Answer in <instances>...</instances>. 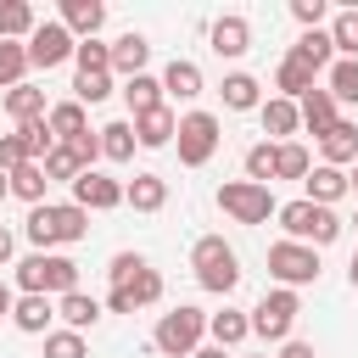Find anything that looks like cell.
<instances>
[{
	"label": "cell",
	"instance_id": "f1b7e54d",
	"mask_svg": "<svg viewBox=\"0 0 358 358\" xmlns=\"http://www.w3.org/2000/svg\"><path fill=\"white\" fill-rule=\"evenodd\" d=\"M123 101H129L134 117H140V112H157V106H162V78H151V73L123 78Z\"/></svg>",
	"mask_w": 358,
	"mask_h": 358
},
{
	"label": "cell",
	"instance_id": "ee69618b",
	"mask_svg": "<svg viewBox=\"0 0 358 358\" xmlns=\"http://www.w3.org/2000/svg\"><path fill=\"white\" fill-rule=\"evenodd\" d=\"M45 358H84V336L78 330H50L45 336Z\"/></svg>",
	"mask_w": 358,
	"mask_h": 358
},
{
	"label": "cell",
	"instance_id": "681fc988",
	"mask_svg": "<svg viewBox=\"0 0 358 358\" xmlns=\"http://www.w3.org/2000/svg\"><path fill=\"white\" fill-rule=\"evenodd\" d=\"M11 252H17V235H11V229H0V263H11Z\"/></svg>",
	"mask_w": 358,
	"mask_h": 358
},
{
	"label": "cell",
	"instance_id": "ffe728a7",
	"mask_svg": "<svg viewBox=\"0 0 358 358\" xmlns=\"http://www.w3.org/2000/svg\"><path fill=\"white\" fill-rule=\"evenodd\" d=\"M45 129H50L56 145H67V140H78L90 123H84V106H78V101H56V106H45Z\"/></svg>",
	"mask_w": 358,
	"mask_h": 358
},
{
	"label": "cell",
	"instance_id": "74e56055",
	"mask_svg": "<svg viewBox=\"0 0 358 358\" xmlns=\"http://www.w3.org/2000/svg\"><path fill=\"white\" fill-rule=\"evenodd\" d=\"M73 62H78V73H112V45L78 39V45H73Z\"/></svg>",
	"mask_w": 358,
	"mask_h": 358
},
{
	"label": "cell",
	"instance_id": "2e32d148",
	"mask_svg": "<svg viewBox=\"0 0 358 358\" xmlns=\"http://www.w3.org/2000/svg\"><path fill=\"white\" fill-rule=\"evenodd\" d=\"M296 117H302V129H308V134H330V129H336V95L313 84V90L296 101Z\"/></svg>",
	"mask_w": 358,
	"mask_h": 358
},
{
	"label": "cell",
	"instance_id": "836d02e7",
	"mask_svg": "<svg viewBox=\"0 0 358 358\" xmlns=\"http://www.w3.org/2000/svg\"><path fill=\"white\" fill-rule=\"evenodd\" d=\"M101 134V157H112V162H129L134 157V123H106V129H95Z\"/></svg>",
	"mask_w": 358,
	"mask_h": 358
},
{
	"label": "cell",
	"instance_id": "8d00e7d4",
	"mask_svg": "<svg viewBox=\"0 0 358 358\" xmlns=\"http://www.w3.org/2000/svg\"><path fill=\"white\" fill-rule=\"evenodd\" d=\"M308 151L296 145V140H285V145H274V179H308Z\"/></svg>",
	"mask_w": 358,
	"mask_h": 358
},
{
	"label": "cell",
	"instance_id": "d4e9b609",
	"mask_svg": "<svg viewBox=\"0 0 358 358\" xmlns=\"http://www.w3.org/2000/svg\"><path fill=\"white\" fill-rule=\"evenodd\" d=\"M123 201H129L134 213H157V207L168 201V179H157V173H134V179L123 185Z\"/></svg>",
	"mask_w": 358,
	"mask_h": 358
},
{
	"label": "cell",
	"instance_id": "8fae6325",
	"mask_svg": "<svg viewBox=\"0 0 358 358\" xmlns=\"http://www.w3.org/2000/svg\"><path fill=\"white\" fill-rule=\"evenodd\" d=\"M73 207H84V213L123 207V185H117V179H106V173H95V168H84V173L73 179Z\"/></svg>",
	"mask_w": 358,
	"mask_h": 358
},
{
	"label": "cell",
	"instance_id": "3957f363",
	"mask_svg": "<svg viewBox=\"0 0 358 358\" xmlns=\"http://www.w3.org/2000/svg\"><path fill=\"white\" fill-rule=\"evenodd\" d=\"M274 218H280V229H285V241H302V246H330L336 235H341V218L330 213V207H313L308 196L302 201H285V207H274Z\"/></svg>",
	"mask_w": 358,
	"mask_h": 358
},
{
	"label": "cell",
	"instance_id": "ab89813d",
	"mask_svg": "<svg viewBox=\"0 0 358 358\" xmlns=\"http://www.w3.org/2000/svg\"><path fill=\"white\" fill-rule=\"evenodd\" d=\"M39 168H45V179H67V185L84 173V162H78V151H73V145H50V157H45Z\"/></svg>",
	"mask_w": 358,
	"mask_h": 358
},
{
	"label": "cell",
	"instance_id": "9f6ffc18",
	"mask_svg": "<svg viewBox=\"0 0 358 358\" xmlns=\"http://www.w3.org/2000/svg\"><path fill=\"white\" fill-rule=\"evenodd\" d=\"M352 224H358V218H352Z\"/></svg>",
	"mask_w": 358,
	"mask_h": 358
},
{
	"label": "cell",
	"instance_id": "ba28073f",
	"mask_svg": "<svg viewBox=\"0 0 358 358\" xmlns=\"http://www.w3.org/2000/svg\"><path fill=\"white\" fill-rule=\"evenodd\" d=\"M218 207H224L235 224H268L274 190H268V185H252V179H229V185H218Z\"/></svg>",
	"mask_w": 358,
	"mask_h": 358
},
{
	"label": "cell",
	"instance_id": "db71d44e",
	"mask_svg": "<svg viewBox=\"0 0 358 358\" xmlns=\"http://www.w3.org/2000/svg\"><path fill=\"white\" fill-rule=\"evenodd\" d=\"M347 190H352V196H358V162H352V173H347Z\"/></svg>",
	"mask_w": 358,
	"mask_h": 358
},
{
	"label": "cell",
	"instance_id": "7a4b0ae2",
	"mask_svg": "<svg viewBox=\"0 0 358 358\" xmlns=\"http://www.w3.org/2000/svg\"><path fill=\"white\" fill-rule=\"evenodd\" d=\"M17 285H22V296H67V291H78V263L62 252H28L17 263Z\"/></svg>",
	"mask_w": 358,
	"mask_h": 358
},
{
	"label": "cell",
	"instance_id": "4fadbf2b",
	"mask_svg": "<svg viewBox=\"0 0 358 358\" xmlns=\"http://www.w3.org/2000/svg\"><path fill=\"white\" fill-rule=\"evenodd\" d=\"M319 157H324V168H347V162H358V123L336 117V129L319 134Z\"/></svg>",
	"mask_w": 358,
	"mask_h": 358
},
{
	"label": "cell",
	"instance_id": "816d5d0a",
	"mask_svg": "<svg viewBox=\"0 0 358 358\" xmlns=\"http://www.w3.org/2000/svg\"><path fill=\"white\" fill-rule=\"evenodd\" d=\"M190 358H229V352H224V347H196Z\"/></svg>",
	"mask_w": 358,
	"mask_h": 358
},
{
	"label": "cell",
	"instance_id": "52a82bcc",
	"mask_svg": "<svg viewBox=\"0 0 358 358\" xmlns=\"http://www.w3.org/2000/svg\"><path fill=\"white\" fill-rule=\"evenodd\" d=\"M268 274L280 280V291L313 285V280H319V252L302 246V241H274V246H268Z\"/></svg>",
	"mask_w": 358,
	"mask_h": 358
},
{
	"label": "cell",
	"instance_id": "cb8c5ba5",
	"mask_svg": "<svg viewBox=\"0 0 358 358\" xmlns=\"http://www.w3.org/2000/svg\"><path fill=\"white\" fill-rule=\"evenodd\" d=\"M162 95H173V101H196V95H201V67L185 62V56H173L168 73H162Z\"/></svg>",
	"mask_w": 358,
	"mask_h": 358
},
{
	"label": "cell",
	"instance_id": "5bb4252c",
	"mask_svg": "<svg viewBox=\"0 0 358 358\" xmlns=\"http://www.w3.org/2000/svg\"><path fill=\"white\" fill-rule=\"evenodd\" d=\"M101 22H106V6L101 0H62V28L73 39H95Z\"/></svg>",
	"mask_w": 358,
	"mask_h": 358
},
{
	"label": "cell",
	"instance_id": "ac0fdd59",
	"mask_svg": "<svg viewBox=\"0 0 358 358\" xmlns=\"http://www.w3.org/2000/svg\"><path fill=\"white\" fill-rule=\"evenodd\" d=\"M173 129H179V117H173L168 106H157V112H140V117H134V145H145V151H157V145H173Z\"/></svg>",
	"mask_w": 358,
	"mask_h": 358
},
{
	"label": "cell",
	"instance_id": "6f0895ef",
	"mask_svg": "<svg viewBox=\"0 0 358 358\" xmlns=\"http://www.w3.org/2000/svg\"><path fill=\"white\" fill-rule=\"evenodd\" d=\"M263 358H268V352H263Z\"/></svg>",
	"mask_w": 358,
	"mask_h": 358
},
{
	"label": "cell",
	"instance_id": "8992f818",
	"mask_svg": "<svg viewBox=\"0 0 358 358\" xmlns=\"http://www.w3.org/2000/svg\"><path fill=\"white\" fill-rule=\"evenodd\" d=\"M218 140H224V134H218V117H213V112H185L179 129H173V145H179V162H185V168L213 162Z\"/></svg>",
	"mask_w": 358,
	"mask_h": 358
},
{
	"label": "cell",
	"instance_id": "d6986e66",
	"mask_svg": "<svg viewBox=\"0 0 358 358\" xmlns=\"http://www.w3.org/2000/svg\"><path fill=\"white\" fill-rule=\"evenodd\" d=\"M257 117H263V134H268L274 145H285V134H296V129H302L296 101H280V95H274V101H263V106H257Z\"/></svg>",
	"mask_w": 358,
	"mask_h": 358
},
{
	"label": "cell",
	"instance_id": "4316f807",
	"mask_svg": "<svg viewBox=\"0 0 358 358\" xmlns=\"http://www.w3.org/2000/svg\"><path fill=\"white\" fill-rule=\"evenodd\" d=\"M218 95H224V106H229V112H257V106H263V84H257L252 73H229Z\"/></svg>",
	"mask_w": 358,
	"mask_h": 358
},
{
	"label": "cell",
	"instance_id": "d6a6232c",
	"mask_svg": "<svg viewBox=\"0 0 358 358\" xmlns=\"http://www.w3.org/2000/svg\"><path fill=\"white\" fill-rule=\"evenodd\" d=\"M6 112H11L17 123H34V117H45V90H34V84H17V90H6Z\"/></svg>",
	"mask_w": 358,
	"mask_h": 358
},
{
	"label": "cell",
	"instance_id": "4dcf8cb0",
	"mask_svg": "<svg viewBox=\"0 0 358 358\" xmlns=\"http://www.w3.org/2000/svg\"><path fill=\"white\" fill-rule=\"evenodd\" d=\"M274 90H280V101H302V95L313 90V73H308L302 62H291V56H285V62L274 67Z\"/></svg>",
	"mask_w": 358,
	"mask_h": 358
},
{
	"label": "cell",
	"instance_id": "c3c4849f",
	"mask_svg": "<svg viewBox=\"0 0 358 358\" xmlns=\"http://www.w3.org/2000/svg\"><path fill=\"white\" fill-rule=\"evenodd\" d=\"M280 358H313V347H308V341H296V336H291V341H280Z\"/></svg>",
	"mask_w": 358,
	"mask_h": 358
},
{
	"label": "cell",
	"instance_id": "e575fe53",
	"mask_svg": "<svg viewBox=\"0 0 358 358\" xmlns=\"http://www.w3.org/2000/svg\"><path fill=\"white\" fill-rule=\"evenodd\" d=\"M34 34V6L28 0H0V39H28Z\"/></svg>",
	"mask_w": 358,
	"mask_h": 358
},
{
	"label": "cell",
	"instance_id": "603a6c76",
	"mask_svg": "<svg viewBox=\"0 0 358 358\" xmlns=\"http://www.w3.org/2000/svg\"><path fill=\"white\" fill-rule=\"evenodd\" d=\"M145 56H151L145 34H123V39H112V73L140 78V73H145Z\"/></svg>",
	"mask_w": 358,
	"mask_h": 358
},
{
	"label": "cell",
	"instance_id": "277c9868",
	"mask_svg": "<svg viewBox=\"0 0 358 358\" xmlns=\"http://www.w3.org/2000/svg\"><path fill=\"white\" fill-rule=\"evenodd\" d=\"M190 268H196V280H201L207 291H218V296H229V291L241 285V257H235V246H229L224 235H201V241L190 246Z\"/></svg>",
	"mask_w": 358,
	"mask_h": 358
},
{
	"label": "cell",
	"instance_id": "7c38bea8",
	"mask_svg": "<svg viewBox=\"0 0 358 358\" xmlns=\"http://www.w3.org/2000/svg\"><path fill=\"white\" fill-rule=\"evenodd\" d=\"M157 296H162V274L145 263V268H134L129 285H117V291L106 296V308H112V313H134V308H151Z\"/></svg>",
	"mask_w": 358,
	"mask_h": 358
},
{
	"label": "cell",
	"instance_id": "11a10c76",
	"mask_svg": "<svg viewBox=\"0 0 358 358\" xmlns=\"http://www.w3.org/2000/svg\"><path fill=\"white\" fill-rule=\"evenodd\" d=\"M0 196H11V179H6V173H0Z\"/></svg>",
	"mask_w": 358,
	"mask_h": 358
},
{
	"label": "cell",
	"instance_id": "d590c367",
	"mask_svg": "<svg viewBox=\"0 0 358 358\" xmlns=\"http://www.w3.org/2000/svg\"><path fill=\"white\" fill-rule=\"evenodd\" d=\"M22 73H28V45L0 39V90H17V84H22Z\"/></svg>",
	"mask_w": 358,
	"mask_h": 358
},
{
	"label": "cell",
	"instance_id": "bcb514c9",
	"mask_svg": "<svg viewBox=\"0 0 358 358\" xmlns=\"http://www.w3.org/2000/svg\"><path fill=\"white\" fill-rule=\"evenodd\" d=\"M291 17H296V22H302V34H308V28H319V22H324V0H291Z\"/></svg>",
	"mask_w": 358,
	"mask_h": 358
},
{
	"label": "cell",
	"instance_id": "484cf974",
	"mask_svg": "<svg viewBox=\"0 0 358 358\" xmlns=\"http://www.w3.org/2000/svg\"><path fill=\"white\" fill-rule=\"evenodd\" d=\"M207 336H213V347H241L246 336H252V319L246 313H235V308H224V313H207Z\"/></svg>",
	"mask_w": 358,
	"mask_h": 358
},
{
	"label": "cell",
	"instance_id": "e0dca14e",
	"mask_svg": "<svg viewBox=\"0 0 358 358\" xmlns=\"http://www.w3.org/2000/svg\"><path fill=\"white\" fill-rule=\"evenodd\" d=\"M213 50H218V56H229V62H235V56H246V50H252V22H246V17H235V11H229V17H218V22H213Z\"/></svg>",
	"mask_w": 358,
	"mask_h": 358
},
{
	"label": "cell",
	"instance_id": "7bdbcfd3",
	"mask_svg": "<svg viewBox=\"0 0 358 358\" xmlns=\"http://www.w3.org/2000/svg\"><path fill=\"white\" fill-rule=\"evenodd\" d=\"M336 101H358V62H330V84H324Z\"/></svg>",
	"mask_w": 358,
	"mask_h": 358
},
{
	"label": "cell",
	"instance_id": "f546056e",
	"mask_svg": "<svg viewBox=\"0 0 358 358\" xmlns=\"http://www.w3.org/2000/svg\"><path fill=\"white\" fill-rule=\"evenodd\" d=\"M324 34H330V50H341V62H358V6L336 11V22Z\"/></svg>",
	"mask_w": 358,
	"mask_h": 358
},
{
	"label": "cell",
	"instance_id": "7dc6e473",
	"mask_svg": "<svg viewBox=\"0 0 358 358\" xmlns=\"http://www.w3.org/2000/svg\"><path fill=\"white\" fill-rule=\"evenodd\" d=\"M67 145L78 151V162H84V168H95V157H101V134H90V129H84V134H78V140H67Z\"/></svg>",
	"mask_w": 358,
	"mask_h": 358
},
{
	"label": "cell",
	"instance_id": "f35d334b",
	"mask_svg": "<svg viewBox=\"0 0 358 358\" xmlns=\"http://www.w3.org/2000/svg\"><path fill=\"white\" fill-rule=\"evenodd\" d=\"M17 140H22V151H28V162H45L50 157V129H45V117H34V123H17Z\"/></svg>",
	"mask_w": 358,
	"mask_h": 358
},
{
	"label": "cell",
	"instance_id": "44dd1931",
	"mask_svg": "<svg viewBox=\"0 0 358 358\" xmlns=\"http://www.w3.org/2000/svg\"><path fill=\"white\" fill-rule=\"evenodd\" d=\"M302 185H308V201H313V207H330V201L347 196V168H324V162H319V168H308Z\"/></svg>",
	"mask_w": 358,
	"mask_h": 358
},
{
	"label": "cell",
	"instance_id": "f907efd6",
	"mask_svg": "<svg viewBox=\"0 0 358 358\" xmlns=\"http://www.w3.org/2000/svg\"><path fill=\"white\" fill-rule=\"evenodd\" d=\"M11 302H17V296H11L6 285H0V319H11Z\"/></svg>",
	"mask_w": 358,
	"mask_h": 358
},
{
	"label": "cell",
	"instance_id": "9c48e42d",
	"mask_svg": "<svg viewBox=\"0 0 358 358\" xmlns=\"http://www.w3.org/2000/svg\"><path fill=\"white\" fill-rule=\"evenodd\" d=\"M296 313H302V302H296V291H268L246 319H252V336H263V341H291V324H296Z\"/></svg>",
	"mask_w": 358,
	"mask_h": 358
},
{
	"label": "cell",
	"instance_id": "6da1fadb",
	"mask_svg": "<svg viewBox=\"0 0 358 358\" xmlns=\"http://www.w3.org/2000/svg\"><path fill=\"white\" fill-rule=\"evenodd\" d=\"M22 235H28L39 252H50V246H73V241H84V235H90V213H84V207H73V201H62V207L39 201V207L28 213V224H22Z\"/></svg>",
	"mask_w": 358,
	"mask_h": 358
},
{
	"label": "cell",
	"instance_id": "f6af8a7d",
	"mask_svg": "<svg viewBox=\"0 0 358 358\" xmlns=\"http://www.w3.org/2000/svg\"><path fill=\"white\" fill-rule=\"evenodd\" d=\"M134 268H145V257H140V252H117V257L106 263V280H112V291H117V285H129V280H134Z\"/></svg>",
	"mask_w": 358,
	"mask_h": 358
},
{
	"label": "cell",
	"instance_id": "5b68a950",
	"mask_svg": "<svg viewBox=\"0 0 358 358\" xmlns=\"http://www.w3.org/2000/svg\"><path fill=\"white\" fill-rule=\"evenodd\" d=\"M201 336H207V313L201 308H173V313H162L157 319V352L162 358H190L196 347H201Z\"/></svg>",
	"mask_w": 358,
	"mask_h": 358
},
{
	"label": "cell",
	"instance_id": "b9f144b4",
	"mask_svg": "<svg viewBox=\"0 0 358 358\" xmlns=\"http://www.w3.org/2000/svg\"><path fill=\"white\" fill-rule=\"evenodd\" d=\"M246 179L252 185H274V140H257L246 151Z\"/></svg>",
	"mask_w": 358,
	"mask_h": 358
},
{
	"label": "cell",
	"instance_id": "7402d4cb",
	"mask_svg": "<svg viewBox=\"0 0 358 358\" xmlns=\"http://www.w3.org/2000/svg\"><path fill=\"white\" fill-rule=\"evenodd\" d=\"M56 319H62L67 330H78V336H84V330L101 319V302H95L90 291H67V296H56Z\"/></svg>",
	"mask_w": 358,
	"mask_h": 358
},
{
	"label": "cell",
	"instance_id": "83f0119b",
	"mask_svg": "<svg viewBox=\"0 0 358 358\" xmlns=\"http://www.w3.org/2000/svg\"><path fill=\"white\" fill-rule=\"evenodd\" d=\"M50 319H56L50 296H17V302H11V324H17V330H28V336H39Z\"/></svg>",
	"mask_w": 358,
	"mask_h": 358
},
{
	"label": "cell",
	"instance_id": "30bf717a",
	"mask_svg": "<svg viewBox=\"0 0 358 358\" xmlns=\"http://www.w3.org/2000/svg\"><path fill=\"white\" fill-rule=\"evenodd\" d=\"M73 45L78 39L62 22H34V34H28V67H62L73 56Z\"/></svg>",
	"mask_w": 358,
	"mask_h": 358
},
{
	"label": "cell",
	"instance_id": "f5cc1de1",
	"mask_svg": "<svg viewBox=\"0 0 358 358\" xmlns=\"http://www.w3.org/2000/svg\"><path fill=\"white\" fill-rule=\"evenodd\" d=\"M347 280H352V285H358V252H352V263H347Z\"/></svg>",
	"mask_w": 358,
	"mask_h": 358
},
{
	"label": "cell",
	"instance_id": "60d3db41",
	"mask_svg": "<svg viewBox=\"0 0 358 358\" xmlns=\"http://www.w3.org/2000/svg\"><path fill=\"white\" fill-rule=\"evenodd\" d=\"M112 95V73H78L73 78V101L78 106H95V101H106Z\"/></svg>",
	"mask_w": 358,
	"mask_h": 358
},
{
	"label": "cell",
	"instance_id": "9a60e30c",
	"mask_svg": "<svg viewBox=\"0 0 358 358\" xmlns=\"http://www.w3.org/2000/svg\"><path fill=\"white\" fill-rule=\"evenodd\" d=\"M285 56H291V62H302L313 78H319V73H330V62H336V50H330V34H324V28H308Z\"/></svg>",
	"mask_w": 358,
	"mask_h": 358
},
{
	"label": "cell",
	"instance_id": "1f68e13d",
	"mask_svg": "<svg viewBox=\"0 0 358 358\" xmlns=\"http://www.w3.org/2000/svg\"><path fill=\"white\" fill-rule=\"evenodd\" d=\"M6 179H11V196H22L28 207H39V201H45V185H50V179H45V168H39V162H22V168H11Z\"/></svg>",
	"mask_w": 358,
	"mask_h": 358
}]
</instances>
